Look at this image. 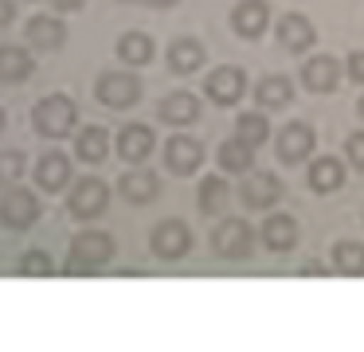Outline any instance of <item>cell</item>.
Instances as JSON below:
<instances>
[{
	"label": "cell",
	"instance_id": "52a82bcc",
	"mask_svg": "<svg viewBox=\"0 0 364 352\" xmlns=\"http://www.w3.org/2000/svg\"><path fill=\"white\" fill-rule=\"evenodd\" d=\"M67 20L63 16H55L48 8V12H32L24 20V43L32 47V51H43V55H51V51H63L67 47Z\"/></svg>",
	"mask_w": 364,
	"mask_h": 352
},
{
	"label": "cell",
	"instance_id": "7a4b0ae2",
	"mask_svg": "<svg viewBox=\"0 0 364 352\" xmlns=\"http://www.w3.org/2000/svg\"><path fill=\"white\" fill-rule=\"evenodd\" d=\"M28 122H32V129L40 133L43 141L75 137V133H79V102H75L71 94H63V90L43 94V98L32 106Z\"/></svg>",
	"mask_w": 364,
	"mask_h": 352
},
{
	"label": "cell",
	"instance_id": "7c38bea8",
	"mask_svg": "<svg viewBox=\"0 0 364 352\" xmlns=\"http://www.w3.org/2000/svg\"><path fill=\"white\" fill-rule=\"evenodd\" d=\"M204 94L215 102V106H235V102L247 94V70H243V67H231V63L208 70Z\"/></svg>",
	"mask_w": 364,
	"mask_h": 352
},
{
	"label": "cell",
	"instance_id": "484cf974",
	"mask_svg": "<svg viewBox=\"0 0 364 352\" xmlns=\"http://www.w3.org/2000/svg\"><path fill=\"white\" fill-rule=\"evenodd\" d=\"M215 161H220L223 172L247 176V172H255V169H251V164H255V149L247 145V141H239V137H228V141L220 145V153H215Z\"/></svg>",
	"mask_w": 364,
	"mask_h": 352
},
{
	"label": "cell",
	"instance_id": "603a6c76",
	"mask_svg": "<svg viewBox=\"0 0 364 352\" xmlns=\"http://www.w3.org/2000/svg\"><path fill=\"white\" fill-rule=\"evenodd\" d=\"M278 39H282V47L286 51H309L314 47V39H317V31H314V23H309V16H301V12H286L282 20H278Z\"/></svg>",
	"mask_w": 364,
	"mask_h": 352
},
{
	"label": "cell",
	"instance_id": "5bb4252c",
	"mask_svg": "<svg viewBox=\"0 0 364 352\" xmlns=\"http://www.w3.org/2000/svg\"><path fill=\"white\" fill-rule=\"evenodd\" d=\"M36 75V51L28 43H0V86H24Z\"/></svg>",
	"mask_w": 364,
	"mask_h": 352
},
{
	"label": "cell",
	"instance_id": "8992f818",
	"mask_svg": "<svg viewBox=\"0 0 364 352\" xmlns=\"http://www.w3.org/2000/svg\"><path fill=\"white\" fill-rule=\"evenodd\" d=\"M141 78L134 75V70H102V75L95 78V98L98 106L106 110H129L141 102Z\"/></svg>",
	"mask_w": 364,
	"mask_h": 352
},
{
	"label": "cell",
	"instance_id": "ac0fdd59",
	"mask_svg": "<svg viewBox=\"0 0 364 352\" xmlns=\"http://www.w3.org/2000/svg\"><path fill=\"white\" fill-rule=\"evenodd\" d=\"M157 117L165 125H192L200 117V98L192 90H173V94H165V98L157 102Z\"/></svg>",
	"mask_w": 364,
	"mask_h": 352
},
{
	"label": "cell",
	"instance_id": "277c9868",
	"mask_svg": "<svg viewBox=\"0 0 364 352\" xmlns=\"http://www.w3.org/2000/svg\"><path fill=\"white\" fill-rule=\"evenodd\" d=\"M110 208V184L102 176H79L71 188H67V215L75 223H95L102 211Z\"/></svg>",
	"mask_w": 364,
	"mask_h": 352
},
{
	"label": "cell",
	"instance_id": "4dcf8cb0",
	"mask_svg": "<svg viewBox=\"0 0 364 352\" xmlns=\"http://www.w3.org/2000/svg\"><path fill=\"white\" fill-rule=\"evenodd\" d=\"M55 270H59L55 258H51L48 250H40V247L24 250V255H20V262H16V274H20V278H51Z\"/></svg>",
	"mask_w": 364,
	"mask_h": 352
},
{
	"label": "cell",
	"instance_id": "f35d334b",
	"mask_svg": "<svg viewBox=\"0 0 364 352\" xmlns=\"http://www.w3.org/2000/svg\"><path fill=\"white\" fill-rule=\"evenodd\" d=\"M356 110H360V117H364V98H360V102H356Z\"/></svg>",
	"mask_w": 364,
	"mask_h": 352
},
{
	"label": "cell",
	"instance_id": "d6986e66",
	"mask_svg": "<svg viewBox=\"0 0 364 352\" xmlns=\"http://www.w3.org/2000/svg\"><path fill=\"white\" fill-rule=\"evenodd\" d=\"M341 70H345V67H341L333 55H314V59L301 67V86L314 90V94H329V90H337Z\"/></svg>",
	"mask_w": 364,
	"mask_h": 352
},
{
	"label": "cell",
	"instance_id": "d6a6232c",
	"mask_svg": "<svg viewBox=\"0 0 364 352\" xmlns=\"http://www.w3.org/2000/svg\"><path fill=\"white\" fill-rule=\"evenodd\" d=\"M345 156H348V164H353V169H360V172H364V133H348V141H345Z\"/></svg>",
	"mask_w": 364,
	"mask_h": 352
},
{
	"label": "cell",
	"instance_id": "74e56055",
	"mask_svg": "<svg viewBox=\"0 0 364 352\" xmlns=\"http://www.w3.org/2000/svg\"><path fill=\"white\" fill-rule=\"evenodd\" d=\"M4 129H9V110L0 106V133H4Z\"/></svg>",
	"mask_w": 364,
	"mask_h": 352
},
{
	"label": "cell",
	"instance_id": "2e32d148",
	"mask_svg": "<svg viewBox=\"0 0 364 352\" xmlns=\"http://www.w3.org/2000/svg\"><path fill=\"white\" fill-rule=\"evenodd\" d=\"M314 145H317V133H314V125H306V122H290L278 133V156H282L286 164L309 161V156H314Z\"/></svg>",
	"mask_w": 364,
	"mask_h": 352
},
{
	"label": "cell",
	"instance_id": "cb8c5ba5",
	"mask_svg": "<svg viewBox=\"0 0 364 352\" xmlns=\"http://www.w3.org/2000/svg\"><path fill=\"white\" fill-rule=\"evenodd\" d=\"M345 184V164L337 161V156H317L314 164H309V188L321 196L337 192V188Z\"/></svg>",
	"mask_w": 364,
	"mask_h": 352
},
{
	"label": "cell",
	"instance_id": "30bf717a",
	"mask_svg": "<svg viewBox=\"0 0 364 352\" xmlns=\"http://www.w3.org/2000/svg\"><path fill=\"white\" fill-rule=\"evenodd\" d=\"M153 149H157V133H153V125H145V122H126L118 133H114V153H118L126 164H145L153 156Z\"/></svg>",
	"mask_w": 364,
	"mask_h": 352
},
{
	"label": "cell",
	"instance_id": "60d3db41",
	"mask_svg": "<svg viewBox=\"0 0 364 352\" xmlns=\"http://www.w3.org/2000/svg\"><path fill=\"white\" fill-rule=\"evenodd\" d=\"M28 4H40V0H28Z\"/></svg>",
	"mask_w": 364,
	"mask_h": 352
},
{
	"label": "cell",
	"instance_id": "8d00e7d4",
	"mask_svg": "<svg viewBox=\"0 0 364 352\" xmlns=\"http://www.w3.org/2000/svg\"><path fill=\"white\" fill-rule=\"evenodd\" d=\"M141 4H145V8H157V12H165V8H173L176 0H141Z\"/></svg>",
	"mask_w": 364,
	"mask_h": 352
},
{
	"label": "cell",
	"instance_id": "4fadbf2b",
	"mask_svg": "<svg viewBox=\"0 0 364 352\" xmlns=\"http://www.w3.org/2000/svg\"><path fill=\"white\" fill-rule=\"evenodd\" d=\"M118 196L126 203L145 208V203H153L161 196V176L153 169H145V164H134V169H126L118 176Z\"/></svg>",
	"mask_w": 364,
	"mask_h": 352
},
{
	"label": "cell",
	"instance_id": "5b68a950",
	"mask_svg": "<svg viewBox=\"0 0 364 352\" xmlns=\"http://www.w3.org/2000/svg\"><path fill=\"white\" fill-rule=\"evenodd\" d=\"M75 184V164L63 149H43L32 161V188L40 196H59Z\"/></svg>",
	"mask_w": 364,
	"mask_h": 352
},
{
	"label": "cell",
	"instance_id": "ffe728a7",
	"mask_svg": "<svg viewBox=\"0 0 364 352\" xmlns=\"http://www.w3.org/2000/svg\"><path fill=\"white\" fill-rule=\"evenodd\" d=\"M270 23V4L267 0H239L235 12H231V28H235V36L243 39H259L262 31H267Z\"/></svg>",
	"mask_w": 364,
	"mask_h": 352
},
{
	"label": "cell",
	"instance_id": "3957f363",
	"mask_svg": "<svg viewBox=\"0 0 364 352\" xmlns=\"http://www.w3.org/2000/svg\"><path fill=\"white\" fill-rule=\"evenodd\" d=\"M43 215V196L28 184L0 188V227L4 231H32Z\"/></svg>",
	"mask_w": 364,
	"mask_h": 352
},
{
	"label": "cell",
	"instance_id": "4316f807",
	"mask_svg": "<svg viewBox=\"0 0 364 352\" xmlns=\"http://www.w3.org/2000/svg\"><path fill=\"white\" fill-rule=\"evenodd\" d=\"M262 242H267L270 250H290L294 242H298V219L294 215H267V223H262Z\"/></svg>",
	"mask_w": 364,
	"mask_h": 352
},
{
	"label": "cell",
	"instance_id": "9c48e42d",
	"mask_svg": "<svg viewBox=\"0 0 364 352\" xmlns=\"http://www.w3.org/2000/svg\"><path fill=\"white\" fill-rule=\"evenodd\" d=\"M212 250L215 258H228V262H243L255 250V231L247 219H223L212 231Z\"/></svg>",
	"mask_w": 364,
	"mask_h": 352
},
{
	"label": "cell",
	"instance_id": "83f0119b",
	"mask_svg": "<svg viewBox=\"0 0 364 352\" xmlns=\"http://www.w3.org/2000/svg\"><path fill=\"white\" fill-rule=\"evenodd\" d=\"M196 203H200V211H204V215H220V211L231 203V184H228V176H204V180H200Z\"/></svg>",
	"mask_w": 364,
	"mask_h": 352
},
{
	"label": "cell",
	"instance_id": "44dd1931",
	"mask_svg": "<svg viewBox=\"0 0 364 352\" xmlns=\"http://www.w3.org/2000/svg\"><path fill=\"white\" fill-rule=\"evenodd\" d=\"M110 156V129L106 125H82L75 133V161L79 164H102Z\"/></svg>",
	"mask_w": 364,
	"mask_h": 352
},
{
	"label": "cell",
	"instance_id": "ab89813d",
	"mask_svg": "<svg viewBox=\"0 0 364 352\" xmlns=\"http://www.w3.org/2000/svg\"><path fill=\"white\" fill-rule=\"evenodd\" d=\"M122 4H141V0H122Z\"/></svg>",
	"mask_w": 364,
	"mask_h": 352
},
{
	"label": "cell",
	"instance_id": "d4e9b609",
	"mask_svg": "<svg viewBox=\"0 0 364 352\" xmlns=\"http://www.w3.org/2000/svg\"><path fill=\"white\" fill-rule=\"evenodd\" d=\"M255 102L262 110H282L294 102V82L286 75H267L259 86H255Z\"/></svg>",
	"mask_w": 364,
	"mask_h": 352
},
{
	"label": "cell",
	"instance_id": "836d02e7",
	"mask_svg": "<svg viewBox=\"0 0 364 352\" xmlns=\"http://www.w3.org/2000/svg\"><path fill=\"white\" fill-rule=\"evenodd\" d=\"M345 75L353 78V82H364V51H353L345 63Z\"/></svg>",
	"mask_w": 364,
	"mask_h": 352
},
{
	"label": "cell",
	"instance_id": "8fae6325",
	"mask_svg": "<svg viewBox=\"0 0 364 352\" xmlns=\"http://www.w3.org/2000/svg\"><path fill=\"white\" fill-rule=\"evenodd\" d=\"M161 156H165V169L173 176H192L204 164V141L192 137V133H173L161 149Z\"/></svg>",
	"mask_w": 364,
	"mask_h": 352
},
{
	"label": "cell",
	"instance_id": "9a60e30c",
	"mask_svg": "<svg viewBox=\"0 0 364 352\" xmlns=\"http://www.w3.org/2000/svg\"><path fill=\"white\" fill-rule=\"evenodd\" d=\"M239 200L247 203L251 211H267L282 200V180L274 172H247L243 188H239Z\"/></svg>",
	"mask_w": 364,
	"mask_h": 352
},
{
	"label": "cell",
	"instance_id": "e575fe53",
	"mask_svg": "<svg viewBox=\"0 0 364 352\" xmlns=\"http://www.w3.org/2000/svg\"><path fill=\"white\" fill-rule=\"evenodd\" d=\"M43 4H48L55 16H71V12H82V4H87V0H43Z\"/></svg>",
	"mask_w": 364,
	"mask_h": 352
},
{
	"label": "cell",
	"instance_id": "d590c367",
	"mask_svg": "<svg viewBox=\"0 0 364 352\" xmlns=\"http://www.w3.org/2000/svg\"><path fill=\"white\" fill-rule=\"evenodd\" d=\"M16 20V0H0V28H9Z\"/></svg>",
	"mask_w": 364,
	"mask_h": 352
},
{
	"label": "cell",
	"instance_id": "ba28073f",
	"mask_svg": "<svg viewBox=\"0 0 364 352\" xmlns=\"http://www.w3.org/2000/svg\"><path fill=\"white\" fill-rule=\"evenodd\" d=\"M149 250H153V258H161V262H181V258L192 250L188 223H184V219H161V223L149 231Z\"/></svg>",
	"mask_w": 364,
	"mask_h": 352
},
{
	"label": "cell",
	"instance_id": "6da1fadb",
	"mask_svg": "<svg viewBox=\"0 0 364 352\" xmlns=\"http://www.w3.org/2000/svg\"><path fill=\"white\" fill-rule=\"evenodd\" d=\"M118 258V242H114L110 231L102 227H79L67 242V258H63V274L71 278H87V274H98Z\"/></svg>",
	"mask_w": 364,
	"mask_h": 352
},
{
	"label": "cell",
	"instance_id": "e0dca14e",
	"mask_svg": "<svg viewBox=\"0 0 364 352\" xmlns=\"http://www.w3.org/2000/svg\"><path fill=\"white\" fill-rule=\"evenodd\" d=\"M204 59H208V51L196 36H176L165 51V63H168L173 75H196V70L204 67Z\"/></svg>",
	"mask_w": 364,
	"mask_h": 352
},
{
	"label": "cell",
	"instance_id": "f1b7e54d",
	"mask_svg": "<svg viewBox=\"0 0 364 352\" xmlns=\"http://www.w3.org/2000/svg\"><path fill=\"white\" fill-rule=\"evenodd\" d=\"M28 172H32V156L24 149H0V188L24 184Z\"/></svg>",
	"mask_w": 364,
	"mask_h": 352
},
{
	"label": "cell",
	"instance_id": "1f68e13d",
	"mask_svg": "<svg viewBox=\"0 0 364 352\" xmlns=\"http://www.w3.org/2000/svg\"><path fill=\"white\" fill-rule=\"evenodd\" d=\"M333 266L341 274H364V242L356 239H341L333 247Z\"/></svg>",
	"mask_w": 364,
	"mask_h": 352
},
{
	"label": "cell",
	"instance_id": "f546056e",
	"mask_svg": "<svg viewBox=\"0 0 364 352\" xmlns=\"http://www.w3.org/2000/svg\"><path fill=\"white\" fill-rule=\"evenodd\" d=\"M267 133H270V125H267V114H262V110L239 114V122H235V137L239 141H247L251 149H259L262 141H267Z\"/></svg>",
	"mask_w": 364,
	"mask_h": 352
},
{
	"label": "cell",
	"instance_id": "7402d4cb",
	"mask_svg": "<svg viewBox=\"0 0 364 352\" xmlns=\"http://www.w3.org/2000/svg\"><path fill=\"white\" fill-rule=\"evenodd\" d=\"M114 51H118V59L126 67H149L153 55H157V43H153L149 31H122Z\"/></svg>",
	"mask_w": 364,
	"mask_h": 352
}]
</instances>
